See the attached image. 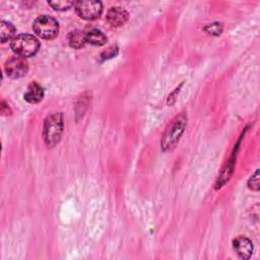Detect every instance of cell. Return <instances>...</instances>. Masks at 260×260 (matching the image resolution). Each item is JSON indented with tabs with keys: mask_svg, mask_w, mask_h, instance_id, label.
I'll list each match as a JSON object with an SVG mask.
<instances>
[{
	"mask_svg": "<svg viewBox=\"0 0 260 260\" xmlns=\"http://www.w3.org/2000/svg\"><path fill=\"white\" fill-rule=\"evenodd\" d=\"M63 133V116L61 113H54L48 116L44 123V140L48 146L56 145Z\"/></svg>",
	"mask_w": 260,
	"mask_h": 260,
	"instance_id": "6da1fadb",
	"label": "cell"
},
{
	"mask_svg": "<svg viewBox=\"0 0 260 260\" xmlns=\"http://www.w3.org/2000/svg\"><path fill=\"white\" fill-rule=\"evenodd\" d=\"M10 47L17 56L26 58L31 57L38 53L40 49V42L32 35L22 34L15 36L11 40Z\"/></svg>",
	"mask_w": 260,
	"mask_h": 260,
	"instance_id": "7a4b0ae2",
	"label": "cell"
},
{
	"mask_svg": "<svg viewBox=\"0 0 260 260\" xmlns=\"http://www.w3.org/2000/svg\"><path fill=\"white\" fill-rule=\"evenodd\" d=\"M32 27L37 36L46 40L54 39L59 31L58 21L49 15H41L36 18Z\"/></svg>",
	"mask_w": 260,
	"mask_h": 260,
	"instance_id": "3957f363",
	"label": "cell"
},
{
	"mask_svg": "<svg viewBox=\"0 0 260 260\" xmlns=\"http://www.w3.org/2000/svg\"><path fill=\"white\" fill-rule=\"evenodd\" d=\"M73 6L79 17L85 20L96 19L103 11V5L100 1H77Z\"/></svg>",
	"mask_w": 260,
	"mask_h": 260,
	"instance_id": "277c9868",
	"label": "cell"
},
{
	"mask_svg": "<svg viewBox=\"0 0 260 260\" xmlns=\"http://www.w3.org/2000/svg\"><path fill=\"white\" fill-rule=\"evenodd\" d=\"M4 69L10 78H20L27 73L28 64L25 58L16 55L7 60Z\"/></svg>",
	"mask_w": 260,
	"mask_h": 260,
	"instance_id": "5b68a950",
	"label": "cell"
},
{
	"mask_svg": "<svg viewBox=\"0 0 260 260\" xmlns=\"http://www.w3.org/2000/svg\"><path fill=\"white\" fill-rule=\"evenodd\" d=\"M185 127V120L182 118H178L173 125L171 126V129H169L164 137V147H171L174 143H176L180 137V135L183 132V129Z\"/></svg>",
	"mask_w": 260,
	"mask_h": 260,
	"instance_id": "8992f818",
	"label": "cell"
},
{
	"mask_svg": "<svg viewBox=\"0 0 260 260\" xmlns=\"http://www.w3.org/2000/svg\"><path fill=\"white\" fill-rule=\"evenodd\" d=\"M107 19L113 26L123 25L128 19V12L119 6L111 7L107 13Z\"/></svg>",
	"mask_w": 260,
	"mask_h": 260,
	"instance_id": "52a82bcc",
	"label": "cell"
},
{
	"mask_svg": "<svg viewBox=\"0 0 260 260\" xmlns=\"http://www.w3.org/2000/svg\"><path fill=\"white\" fill-rule=\"evenodd\" d=\"M234 248L238 255L243 259H249L253 252L252 242L246 237H238L234 240Z\"/></svg>",
	"mask_w": 260,
	"mask_h": 260,
	"instance_id": "ba28073f",
	"label": "cell"
},
{
	"mask_svg": "<svg viewBox=\"0 0 260 260\" xmlns=\"http://www.w3.org/2000/svg\"><path fill=\"white\" fill-rule=\"evenodd\" d=\"M24 100L30 104H36L42 101L44 98V89L37 82H32L28 85L27 90L24 93Z\"/></svg>",
	"mask_w": 260,
	"mask_h": 260,
	"instance_id": "9c48e42d",
	"label": "cell"
},
{
	"mask_svg": "<svg viewBox=\"0 0 260 260\" xmlns=\"http://www.w3.org/2000/svg\"><path fill=\"white\" fill-rule=\"evenodd\" d=\"M86 43H89L94 46H103L107 42V37L103 34L102 30L98 28H90L85 31Z\"/></svg>",
	"mask_w": 260,
	"mask_h": 260,
	"instance_id": "30bf717a",
	"label": "cell"
},
{
	"mask_svg": "<svg viewBox=\"0 0 260 260\" xmlns=\"http://www.w3.org/2000/svg\"><path fill=\"white\" fill-rule=\"evenodd\" d=\"M68 43H69L70 47H72L74 49H81L86 43L85 32L78 30V29L71 31L68 35Z\"/></svg>",
	"mask_w": 260,
	"mask_h": 260,
	"instance_id": "8fae6325",
	"label": "cell"
},
{
	"mask_svg": "<svg viewBox=\"0 0 260 260\" xmlns=\"http://www.w3.org/2000/svg\"><path fill=\"white\" fill-rule=\"evenodd\" d=\"M14 34H15V27L13 26V24L5 20H2L0 22V37H1L2 43L12 40L14 38Z\"/></svg>",
	"mask_w": 260,
	"mask_h": 260,
	"instance_id": "7c38bea8",
	"label": "cell"
},
{
	"mask_svg": "<svg viewBox=\"0 0 260 260\" xmlns=\"http://www.w3.org/2000/svg\"><path fill=\"white\" fill-rule=\"evenodd\" d=\"M50 6H52V8H54L55 10H67L69 9L71 6L74 5L73 2L71 1H62V0H57V1H49L48 2Z\"/></svg>",
	"mask_w": 260,
	"mask_h": 260,
	"instance_id": "4fadbf2b",
	"label": "cell"
},
{
	"mask_svg": "<svg viewBox=\"0 0 260 260\" xmlns=\"http://www.w3.org/2000/svg\"><path fill=\"white\" fill-rule=\"evenodd\" d=\"M258 182H259V179H258V171H256L255 174H254V176L251 177V179H250V181H249V187H250L251 189L258 190V186H259Z\"/></svg>",
	"mask_w": 260,
	"mask_h": 260,
	"instance_id": "5bb4252c",
	"label": "cell"
},
{
	"mask_svg": "<svg viewBox=\"0 0 260 260\" xmlns=\"http://www.w3.org/2000/svg\"><path fill=\"white\" fill-rule=\"evenodd\" d=\"M206 30L210 34H220V28H219V25L218 23H212V24H208L207 27H206Z\"/></svg>",
	"mask_w": 260,
	"mask_h": 260,
	"instance_id": "9a60e30c",
	"label": "cell"
}]
</instances>
